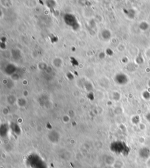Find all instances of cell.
I'll list each match as a JSON object with an SVG mask.
<instances>
[{"label": "cell", "mask_w": 150, "mask_h": 168, "mask_svg": "<svg viewBox=\"0 0 150 168\" xmlns=\"http://www.w3.org/2000/svg\"><path fill=\"white\" fill-rule=\"evenodd\" d=\"M150 154V152L148 148H143L140 150V157L143 158H148L149 155Z\"/></svg>", "instance_id": "cell-1"}, {"label": "cell", "mask_w": 150, "mask_h": 168, "mask_svg": "<svg viewBox=\"0 0 150 168\" xmlns=\"http://www.w3.org/2000/svg\"><path fill=\"white\" fill-rule=\"evenodd\" d=\"M140 28L143 30H146L148 28V24L147 23H146V22H143V23L141 24V25H140Z\"/></svg>", "instance_id": "cell-2"}, {"label": "cell", "mask_w": 150, "mask_h": 168, "mask_svg": "<svg viewBox=\"0 0 150 168\" xmlns=\"http://www.w3.org/2000/svg\"><path fill=\"white\" fill-rule=\"evenodd\" d=\"M143 96H144V98H145V99H148V98H150V94H149V93L148 92L145 91V92H144V94H143Z\"/></svg>", "instance_id": "cell-3"}, {"label": "cell", "mask_w": 150, "mask_h": 168, "mask_svg": "<svg viewBox=\"0 0 150 168\" xmlns=\"http://www.w3.org/2000/svg\"><path fill=\"white\" fill-rule=\"evenodd\" d=\"M147 119H148L150 121V113H149L148 115H147Z\"/></svg>", "instance_id": "cell-4"}, {"label": "cell", "mask_w": 150, "mask_h": 168, "mask_svg": "<svg viewBox=\"0 0 150 168\" xmlns=\"http://www.w3.org/2000/svg\"><path fill=\"white\" fill-rule=\"evenodd\" d=\"M148 85H149V86H150V81H149V83H148Z\"/></svg>", "instance_id": "cell-5"}]
</instances>
